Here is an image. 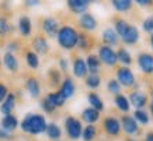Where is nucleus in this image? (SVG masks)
Listing matches in <instances>:
<instances>
[{
    "instance_id": "nucleus-1",
    "label": "nucleus",
    "mask_w": 153,
    "mask_h": 141,
    "mask_svg": "<svg viewBox=\"0 0 153 141\" xmlns=\"http://www.w3.org/2000/svg\"><path fill=\"white\" fill-rule=\"evenodd\" d=\"M47 120L45 116L39 113H27L24 116L23 122L20 123V127L24 133H28L31 136L42 134L47 130Z\"/></svg>"
},
{
    "instance_id": "nucleus-2",
    "label": "nucleus",
    "mask_w": 153,
    "mask_h": 141,
    "mask_svg": "<svg viewBox=\"0 0 153 141\" xmlns=\"http://www.w3.org/2000/svg\"><path fill=\"white\" fill-rule=\"evenodd\" d=\"M77 38H79V32L70 25L60 27L58 31V35H56L59 46L66 50H70L77 46Z\"/></svg>"
},
{
    "instance_id": "nucleus-3",
    "label": "nucleus",
    "mask_w": 153,
    "mask_h": 141,
    "mask_svg": "<svg viewBox=\"0 0 153 141\" xmlns=\"http://www.w3.org/2000/svg\"><path fill=\"white\" fill-rule=\"evenodd\" d=\"M65 130L70 140H79L82 137V131H83L82 122L74 116H68L65 119Z\"/></svg>"
},
{
    "instance_id": "nucleus-4",
    "label": "nucleus",
    "mask_w": 153,
    "mask_h": 141,
    "mask_svg": "<svg viewBox=\"0 0 153 141\" xmlns=\"http://www.w3.org/2000/svg\"><path fill=\"white\" fill-rule=\"evenodd\" d=\"M98 59H100L101 63L107 64V66H110V67L115 66L117 62H118V60H117L115 50L112 49V48H110V46H105V45L100 46V49H98Z\"/></svg>"
},
{
    "instance_id": "nucleus-5",
    "label": "nucleus",
    "mask_w": 153,
    "mask_h": 141,
    "mask_svg": "<svg viewBox=\"0 0 153 141\" xmlns=\"http://www.w3.org/2000/svg\"><path fill=\"white\" fill-rule=\"evenodd\" d=\"M117 81L120 85L129 88L135 85V76L129 67H120L117 70Z\"/></svg>"
},
{
    "instance_id": "nucleus-6",
    "label": "nucleus",
    "mask_w": 153,
    "mask_h": 141,
    "mask_svg": "<svg viewBox=\"0 0 153 141\" xmlns=\"http://www.w3.org/2000/svg\"><path fill=\"white\" fill-rule=\"evenodd\" d=\"M102 126H104L105 133L111 137H117L121 133V123L118 122V119L112 117V116H108V117L104 119Z\"/></svg>"
},
{
    "instance_id": "nucleus-7",
    "label": "nucleus",
    "mask_w": 153,
    "mask_h": 141,
    "mask_svg": "<svg viewBox=\"0 0 153 141\" xmlns=\"http://www.w3.org/2000/svg\"><path fill=\"white\" fill-rule=\"evenodd\" d=\"M59 23L58 20L53 18V17H47L42 23V29L47 34L49 38H55L58 35V31H59Z\"/></svg>"
},
{
    "instance_id": "nucleus-8",
    "label": "nucleus",
    "mask_w": 153,
    "mask_h": 141,
    "mask_svg": "<svg viewBox=\"0 0 153 141\" xmlns=\"http://www.w3.org/2000/svg\"><path fill=\"white\" fill-rule=\"evenodd\" d=\"M138 66L145 74H153V56L149 53L138 55Z\"/></svg>"
},
{
    "instance_id": "nucleus-9",
    "label": "nucleus",
    "mask_w": 153,
    "mask_h": 141,
    "mask_svg": "<svg viewBox=\"0 0 153 141\" xmlns=\"http://www.w3.org/2000/svg\"><path fill=\"white\" fill-rule=\"evenodd\" d=\"M79 25H80V28H82V29H84V31L91 32V31H94V29L97 28V20L94 18L91 14L84 13V14H82V15H80Z\"/></svg>"
},
{
    "instance_id": "nucleus-10",
    "label": "nucleus",
    "mask_w": 153,
    "mask_h": 141,
    "mask_svg": "<svg viewBox=\"0 0 153 141\" xmlns=\"http://www.w3.org/2000/svg\"><path fill=\"white\" fill-rule=\"evenodd\" d=\"M121 127L124 129V131H125L126 134H129V136L136 134L138 130H139L136 120H135L134 117L128 116V115H125V116H122V117H121Z\"/></svg>"
},
{
    "instance_id": "nucleus-11",
    "label": "nucleus",
    "mask_w": 153,
    "mask_h": 141,
    "mask_svg": "<svg viewBox=\"0 0 153 141\" xmlns=\"http://www.w3.org/2000/svg\"><path fill=\"white\" fill-rule=\"evenodd\" d=\"M17 127H19V119L16 117L13 113L6 115V116H3V119L0 120V129H3L6 131L13 133Z\"/></svg>"
},
{
    "instance_id": "nucleus-12",
    "label": "nucleus",
    "mask_w": 153,
    "mask_h": 141,
    "mask_svg": "<svg viewBox=\"0 0 153 141\" xmlns=\"http://www.w3.org/2000/svg\"><path fill=\"white\" fill-rule=\"evenodd\" d=\"M88 6H90L88 0H69L68 1V7H69L70 11L74 14H80V15L86 13Z\"/></svg>"
},
{
    "instance_id": "nucleus-13",
    "label": "nucleus",
    "mask_w": 153,
    "mask_h": 141,
    "mask_svg": "<svg viewBox=\"0 0 153 141\" xmlns=\"http://www.w3.org/2000/svg\"><path fill=\"white\" fill-rule=\"evenodd\" d=\"M73 74L77 78H86L88 74L87 70V64H86V60L82 59V57H76L73 60Z\"/></svg>"
},
{
    "instance_id": "nucleus-14",
    "label": "nucleus",
    "mask_w": 153,
    "mask_h": 141,
    "mask_svg": "<svg viewBox=\"0 0 153 141\" xmlns=\"http://www.w3.org/2000/svg\"><path fill=\"white\" fill-rule=\"evenodd\" d=\"M74 91H76V87H74L73 80L70 77H66L65 80L62 81V84H60L59 92L62 94V96H63L65 99H69V98H72V96L74 95Z\"/></svg>"
},
{
    "instance_id": "nucleus-15",
    "label": "nucleus",
    "mask_w": 153,
    "mask_h": 141,
    "mask_svg": "<svg viewBox=\"0 0 153 141\" xmlns=\"http://www.w3.org/2000/svg\"><path fill=\"white\" fill-rule=\"evenodd\" d=\"M25 90L31 95V98H38L41 95V85H39V81L35 77H30L25 81Z\"/></svg>"
},
{
    "instance_id": "nucleus-16",
    "label": "nucleus",
    "mask_w": 153,
    "mask_h": 141,
    "mask_svg": "<svg viewBox=\"0 0 153 141\" xmlns=\"http://www.w3.org/2000/svg\"><path fill=\"white\" fill-rule=\"evenodd\" d=\"M129 101L135 108L142 109L145 105H146V102H148V96H146V94L142 91H134V92H131Z\"/></svg>"
},
{
    "instance_id": "nucleus-17",
    "label": "nucleus",
    "mask_w": 153,
    "mask_h": 141,
    "mask_svg": "<svg viewBox=\"0 0 153 141\" xmlns=\"http://www.w3.org/2000/svg\"><path fill=\"white\" fill-rule=\"evenodd\" d=\"M33 48L35 50V53L39 55H47L48 50H49V45H48L47 38L44 37H35L33 41Z\"/></svg>"
},
{
    "instance_id": "nucleus-18",
    "label": "nucleus",
    "mask_w": 153,
    "mask_h": 141,
    "mask_svg": "<svg viewBox=\"0 0 153 141\" xmlns=\"http://www.w3.org/2000/svg\"><path fill=\"white\" fill-rule=\"evenodd\" d=\"M16 108V95L14 94H9L6 96V99L0 104V112L4 115H11V112Z\"/></svg>"
},
{
    "instance_id": "nucleus-19",
    "label": "nucleus",
    "mask_w": 153,
    "mask_h": 141,
    "mask_svg": "<svg viewBox=\"0 0 153 141\" xmlns=\"http://www.w3.org/2000/svg\"><path fill=\"white\" fill-rule=\"evenodd\" d=\"M139 39V31L138 28L134 27V25H129V28L126 29V32L124 34L122 37V41L125 42L126 45H135L136 42Z\"/></svg>"
},
{
    "instance_id": "nucleus-20",
    "label": "nucleus",
    "mask_w": 153,
    "mask_h": 141,
    "mask_svg": "<svg viewBox=\"0 0 153 141\" xmlns=\"http://www.w3.org/2000/svg\"><path fill=\"white\" fill-rule=\"evenodd\" d=\"M3 64H4L6 68H7L9 71H11V73L19 71V60H17V57H16L13 53L6 52L4 56H3Z\"/></svg>"
},
{
    "instance_id": "nucleus-21",
    "label": "nucleus",
    "mask_w": 153,
    "mask_h": 141,
    "mask_svg": "<svg viewBox=\"0 0 153 141\" xmlns=\"http://www.w3.org/2000/svg\"><path fill=\"white\" fill-rule=\"evenodd\" d=\"M19 31L23 37H28V35L31 34V31H33V23H31L30 17H27V15H21V17H20Z\"/></svg>"
},
{
    "instance_id": "nucleus-22",
    "label": "nucleus",
    "mask_w": 153,
    "mask_h": 141,
    "mask_svg": "<svg viewBox=\"0 0 153 141\" xmlns=\"http://www.w3.org/2000/svg\"><path fill=\"white\" fill-rule=\"evenodd\" d=\"M102 42L105 43V46H114L118 43V35L112 28H105L102 31Z\"/></svg>"
},
{
    "instance_id": "nucleus-23",
    "label": "nucleus",
    "mask_w": 153,
    "mask_h": 141,
    "mask_svg": "<svg viewBox=\"0 0 153 141\" xmlns=\"http://www.w3.org/2000/svg\"><path fill=\"white\" fill-rule=\"evenodd\" d=\"M82 119H83L87 124H94V123L98 122V119H100V112H97V110L93 109V108H87V109H84L83 112H82Z\"/></svg>"
},
{
    "instance_id": "nucleus-24",
    "label": "nucleus",
    "mask_w": 153,
    "mask_h": 141,
    "mask_svg": "<svg viewBox=\"0 0 153 141\" xmlns=\"http://www.w3.org/2000/svg\"><path fill=\"white\" fill-rule=\"evenodd\" d=\"M86 64H87V70L90 71V74H97L101 66V62L98 59V56L96 55H88L86 59Z\"/></svg>"
},
{
    "instance_id": "nucleus-25",
    "label": "nucleus",
    "mask_w": 153,
    "mask_h": 141,
    "mask_svg": "<svg viewBox=\"0 0 153 141\" xmlns=\"http://www.w3.org/2000/svg\"><path fill=\"white\" fill-rule=\"evenodd\" d=\"M87 101H88V104H90V108L96 109L97 112H101V110L104 109V102H102L101 98H100L96 92H88Z\"/></svg>"
},
{
    "instance_id": "nucleus-26",
    "label": "nucleus",
    "mask_w": 153,
    "mask_h": 141,
    "mask_svg": "<svg viewBox=\"0 0 153 141\" xmlns=\"http://www.w3.org/2000/svg\"><path fill=\"white\" fill-rule=\"evenodd\" d=\"M45 133H47V136L51 140H55V141H58L60 138V136H62V130H60V127L56 123H48Z\"/></svg>"
},
{
    "instance_id": "nucleus-27",
    "label": "nucleus",
    "mask_w": 153,
    "mask_h": 141,
    "mask_svg": "<svg viewBox=\"0 0 153 141\" xmlns=\"http://www.w3.org/2000/svg\"><path fill=\"white\" fill-rule=\"evenodd\" d=\"M114 102H115L117 108L120 110H122V112H129V101H128V98H126L125 95H122V94H118V95H115V98H114Z\"/></svg>"
},
{
    "instance_id": "nucleus-28",
    "label": "nucleus",
    "mask_w": 153,
    "mask_h": 141,
    "mask_svg": "<svg viewBox=\"0 0 153 141\" xmlns=\"http://www.w3.org/2000/svg\"><path fill=\"white\" fill-rule=\"evenodd\" d=\"M47 98L49 99V102H51L55 108H60V106H63L66 102V99L62 96V94H60L59 91H56V92H51V94H48Z\"/></svg>"
},
{
    "instance_id": "nucleus-29",
    "label": "nucleus",
    "mask_w": 153,
    "mask_h": 141,
    "mask_svg": "<svg viewBox=\"0 0 153 141\" xmlns=\"http://www.w3.org/2000/svg\"><path fill=\"white\" fill-rule=\"evenodd\" d=\"M115 53H117V60H120L121 63L124 64V67L131 66V63H132V57H131L128 50L124 49V48H120L118 52H115Z\"/></svg>"
},
{
    "instance_id": "nucleus-30",
    "label": "nucleus",
    "mask_w": 153,
    "mask_h": 141,
    "mask_svg": "<svg viewBox=\"0 0 153 141\" xmlns=\"http://www.w3.org/2000/svg\"><path fill=\"white\" fill-rule=\"evenodd\" d=\"M96 136H97V129H96V126H93V124H87V126L83 129V131H82V138H83V141H93Z\"/></svg>"
},
{
    "instance_id": "nucleus-31",
    "label": "nucleus",
    "mask_w": 153,
    "mask_h": 141,
    "mask_svg": "<svg viewBox=\"0 0 153 141\" xmlns=\"http://www.w3.org/2000/svg\"><path fill=\"white\" fill-rule=\"evenodd\" d=\"M100 84H101V77L98 74H87V77H86V85L88 88L96 90V88L100 87Z\"/></svg>"
},
{
    "instance_id": "nucleus-32",
    "label": "nucleus",
    "mask_w": 153,
    "mask_h": 141,
    "mask_svg": "<svg viewBox=\"0 0 153 141\" xmlns=\"http://www.w3.org/2000/svg\"><path fill=\"white\" fill-rule=\"evenodd\" d=\"M112 6L117 11H128L132 6V1L131 0H114Z\"/></svg>"
},
{
    "instance_id": "nucleus-33",
    "label": "nucleus",
    "mask_w": 153,
    "mask_h": 141,
    "mask_svg": "<svg viewBox=\"0 0 153 141\" xmlns=\"http://www.w3.org/2000/svg\"><path fill=\"white\" fill-rule=\"evenodd\" d=\"M25 60H27V64L31 68L39 67V59H38V55L35 52H27L25 53Z\"/></svg>"
},
{
    "instance_id": "nucleus-34",
    "label": "nucleus",
    "mask_w": 153,
    "mask_h": 141,
    "mask_svg": "<svg viewBox=\"0 0 153 141\" xmlns=\"http://www.w3.org/2000/svg\"><path fill=\"white\" fill-rule=\"evenodd\" d=\"M129 28V24L126 23L125 20H117L115 21V28H114V31L117 32V35L118 37H124V34L126 32V29Z\"/></svg>"
},
{
    "instance_id": "nucleus-35",
    "label": "nucleus",
    "mask_w": 153,
    "mask_h": 141,
    "mask_svg": "<svg viewBox=\"0 0 153 141\" xmlns=\"http://www.w3.org/2000/svg\"><path fill=\"white\" fill-rule=\"evenodd\" d=\"M134 119L136 120V123L139 122L140 124H148L149 123V115L146 113L143 109H136L135 110Z\"/></svg>"
},
{
    "instance_id": "nucleus-36",
    "label": "nucleus",
    "mask_w": 153,
    "mask_h": 141,
    "mask_svg": "<svg viewBox=\"0 0 153 141\" xmlns=\"http://www.w3.org/2000/svg\"><path fill=\"white\" fill-rule=\"evenodd\" d=\"M91 45V42H90V38L86 35V34H79V38H77V46H79L80 49H84L87 50Z\"/></svg>"
},
{
    "instance_id": "nucleus-37",
    "label": "nucleus",
    "mask_w": 153,
    "mask_h": 141,
    "mask_svg": "<svg viewBox=\"0 0 153 141\" xmlns=\"http://www.w3.org/2000/svg\"><path fill=\"white\" fill-rule=\"evenodd\" d=\"M49 81H51V87H58L60 82V73L56 68H51L49 70Z\"/></svg>"
},
{
    "instance_id": "nucleus-38",
    "label": "nucleus",
    "mask_w": 153,
    "mask_h": 141,
    "mask_svg": "<svg viewBox=\"0 0 153 141\" xmlns=\"http://www.w3.org/2000/svg\"><path fill=\"white\" fill-rule=\"evenodd\" d=\"M11 27H10L9 21L4 17H0V37H4L6 34H9Z\"/></svg>"
},
{
    "instance_id": "nucleus-39",
    "label": "nucleus",
    "mask_w": 153,
    "mask_h": 141,
    "mask_svg": "<svg viewBox=\"0 0 153 141\" xmlns=\"http://www.w3.org/2000/svg\"><path fill=\"white\" fill-rule=\"evenodd\" d=\"M107 88H108V91L111 92V94H115V95H118L121 91V85L118 84L117 80H110L108 84H107Z\"/></svg>"
},
{
    "instance_id": "nucleus-40",
    "label": "nucleus",
    "mask_w": 153,
    "mask_h": 141,
    "mask_svg": "<svg viewBox=\"0 0 153 141\" xmlns=\"http://www.w3.org/2000/svg\"><path fill=\"white\" fill-rule=\"evenodd\" d=\"M41 108L44 109V112H47V113H53V112H55V109H56L55 106L49 102V99H48L47 96L41 101Z\"/></svg>"
},
{
    "instance_id": "nucleus-41",
    "label": "nucleus",
    "mask_w": 153,
    "mask_h": 141,
    "mask_svg": "<svg viewBox=\"0 0 153 141\" xmlns=\"http://www.w3.org/2000/svg\"><path fill=\"white\" fill-rule=\"evenodd\" d=\"M145 32H153V18H146L143 21V25H142Z\"/></svg>"
},
{
    "instance_id": "nucleus-42",
    "label": "nucleus",
    "mask_w": 153,
    "mask_h": 141,
    "mask_svg": "<svg viewBox=\"0 0 153 141\" xmlns=\"http://www.w3.org/2000/svg\"><path fill=\"white\" fill-rule=\"evenodd\" d=\"M7 95H9V90H7L6 84L0 82V104L6 99V96H7Z\"/></svg>"
},
{
    "instance_id": "nucleus-43",
    "label": "nucleus",
    "mask_w": 153,
    "mask_h": 141,
    "mask_svg": "<svg viewBox=\"0 0 153 141\" xmlns=\"http://www.w3.org/2000/svg\"><path fill=\"white\" fill-rule=\"evenodd\" d=\"M13 138V133H9L3 130V129H0V140H11Z\"/></svg>"
},
{
    "instance_id": "nucleus-44",
    "label": "nucleus",
    "mask_w": 153,
    "mask_h": 141,
    "mask_svg": "<svg viewBox=\"0 0 153 141\" xmlns=\"http://www.w3.org/2000/svg\"><path fill=\"white\" fill-rule=\"evenodd\" d=\"M7 52H9V53H13V52H16V50L19 49V45H17V42H11V43H9V45H7Z\"/></svg>"
},
{
    "instance_id": "nucleus-45",
    "label": "nucleus",
    "mask_w": 153,
    "mask_h": 141,
    "mask_svg": "<svg viewBox=\"0 0 153 141\" xmlns=\"http://www.w3.org/2000/svg\"><path fill=\"white\" fill-rule=\"evenodd\" d=\"M59 67L62 71H68V60L66 59H59Z\"/></svg>"
},
{
    "instance_id": "nucleus-46",
    "label": "nucleus",
    "mask_w": 153,
    "mask_h": 141,
    "mask_svg": "<svg viewBox=\"0 0 153 141\" xmlns=\"http://www.w3.org/2000/svg\"><path fill=\"white\" fill-rule=\"evenodd\" d=\"M136 3H138L139 6H142V7H148V6L152 4V1H150V0H138Z\"/></svg>"
},
{
    "instance_id": "nucleus-47",
    "label": "nucleus",
    "mask_w": 153,
    "mask_h": 141,
    "mask_svg": "<svg viewBox=\"0 0 153 141\" xmlns=\"http://www.w3.org/2000/svg\"><path fill=\"white\" fill-rule=\"evenodd\" d=\"M145 141H153V133H148L145 137Z\"/></svg>"
},
{
    "instance_id": "nucleus-48",
    "label": "nucleus",
    "mask_w": 153,
    "mask_h": 141,
    "mask_svg": "<svg viewBox=\"0 0 153 141\" xmlns=\"http://www.w3.org/2000/svg\"><path fill=\"white\" fill-rule=\"evenodd\" d=\"M25 4H27V6H37L38 1H37V0H30V1H25Z\"/></svg>"
},
{
    "instance_id": "nucleus-49",
    "label": "nucleus",
    "mask_w": 153,
    "mask_h": 141,
    "mask_svg": "<svg viewBox=\"0 0 153 141\" xmlns=\"http://www.w3.org/2000/svg\"><path fill=\"white\" fill-rule=\"evenodd\" d=\"M150 46H152V49H153V34H152V37H150Z\"/></svg>"
},
{
    "instance_id": "nucleus-50",
    "label": "nucleus",
    "mask_w": 153,
    "mask_h": 141,
    "mask_svg": "<svg viewBox=\"0 0 153 141\" xmlns=\"http://www.w3.org/2000/svg\"><path fill=\"white\" fill-rule=\"evenodd\" d=\"M150 110H152V115H153V102L150 104Z\"/></svg>"
},
{
    "instance_id": "nucleus-51",
    "label": "nucleus",
    "mask_w": 153,
    "mask_h": 141,
    "mask_svg": "<svg viewBox=\"0 0 153 141\" xmlns=\"http://www.w3.org/2000/svg\"><path fill=\"white\" fill-rule=\"evenodd\" d=\"M0 64H1V62H0Z\"/></svg>"
}]
</instances>
